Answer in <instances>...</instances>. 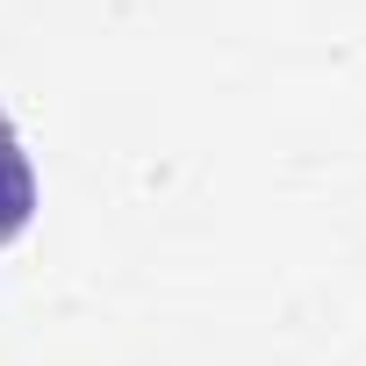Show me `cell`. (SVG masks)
Instances as JSON below:
<instances>
[{"mask_svg": "<svg viewBox=\"0 0 366 366\" xmlns=\"http://www.w3.org/2000/svg\"><path fill=\"white\" fill-rule=\"evenodd\" d=\"M29 216H36V165H29V151H22L15 115L0 108V244H15V237L29 230Z\"/></svg>", "mask_w": 366, "mask_h": 366, "instance_id": "6da1fadb", "label": "cell"}]
</instances>
